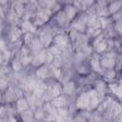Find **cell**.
Returning <instances> with one entry per match:
<instances>
[{"mask_svg": "<svg viewBox=\"0 0 122 122\" xmlns=\"http://www.w3.org/2000/svg\"><path fill=\"white\" fill-rule=\"evenodd\" d=\"M25 92L19 87V85L10 83V85L3 92L2 104H13L19 97L23 96Z\"/></svg>", "mask_w": 122, "mask_h": 122, "instance_id": "obj_1", "label": "cell"}, {"mask_svg": "<svg viewBox=\"0 0 122 122\" xmlns=\"http://www.w3.org/2000/svg\"><path fill=\"white\" fill-rule=\"evenodd\" d=\"M32 73L34 75V77L40 81V82H44L47 83L49 81H51V70H50V66L45 64L42 65L34 70H32Z\"/></svg>", "mask_w": 122, "mask_h": 122, "instance_id": "obj_2", "label": "cell"}, {"mask_svg": "<svg viewBox=\"0 0 122 122\" xmlns=\"http://www.w3.org/2000/svg\"><path fill=\"white\" fill-rule=\"evenodd\" d=\"M63 11L65 13V16H66V19H67V22H68V25L70 27V25L76 19V17L79 15V10L72 5V2H66V3H63ZM69 29V28H68Z\"/></svg>", "mask_w": 122, "mask_h": 122, "instance_id": "obj_3", "label": "cell"}, {"mask_svg": "<svg viewBox=\"0 0 122 122\" xmlns=\"http://www.w3.org/2000/svg\"><path fill=\"white\" fill-rule=\"evenodd\" d=\"M47 63V50L43 49L42 51H38L35 54H32V59H31V64H30V68L32 70L45 65Z\"/></svg>", "mask_w": 122, "mask_h": 122, "instance_id": "obj_4", "label": "cell"}, {"mask_svg": "<svg viewBox=\"0 0 122 122\" xmlns=\"http://www.w3.org/2000/svg\"><path fill=\"white\" fill-rule=\"evenodd\" d=\"M50 103L55 109H60V108H65V107H71V98L62 93V94H60V95L52 98L50 101Z\"/></svg>", "mask_w": 122, "mask_h": 122, "instance_id": "obj_5", "label": "cell"}, {"mask_svg": "<svg viewBox=\"0 0 122 122\" xmlns=\"http://www.w3.org/2000/svg\"><path fill=\"white\" fill-rule=\"evenodd\" d=\"M19 29L23 34L25 33H37L38 29L34 26L31 20H21L19 24Z\"/></svg>", "mask_w": 122, "mask_h": 122, "instance_id": "obj_6", "label": "cell"}, {"mask_svg": "<svg viewBox=\"0 0 122 122\" xmlns=\"http://www.w3.org/2000/svg\"><path fill=\"white\" fill-rule=\"evenodd\" d=\"M13 107H14L15 112H16L17 114H19V113H21L22 112H24V111H26V110H28V109L30 108V103H29V101H28V99H27V97H26L25 94H24L23 96L19 97V98L13 103Z\"/></svg>", "mask_w": 122, "mask_h": 122, "instance_id": "obj_7", "label": "cell"}, {"mask_svg": "<svg viewBox=\"0 0 122 122\" xmlns=\"http://www.w3.org/2000/svg\"><path fill=\"white\" fill-rule=\"evenodd\" d=\"M107 10L109 16L122 10V1H110L107 2Z\"/></svg>", "mask_w": 122, "mask_h": 122, "instance_id": "obj_8", "label": "cell"}, {"mask_svg": "<svg viewBox=\"0 0 122 122\" xmlns=\"http://www.w3.org/2000/svg\"><path fill=\"white\" fill-rule=\"evenodd\" d=\"M20 122H35L34 116H33V109L30 108L21 113L17 114Z\"/></svg>", "mask_w": 122, "mask_h": 122, "instance_id": "obj_9", "label": "cell"}, {"mask_svg": "<svg viewBox=\"0 0 122 122\" xmlns=\"http://www.w3.org/2000/svg\"><path fill=\"white\" fill-rule=\"evenodd\" d=\"M6 23H5V20L4 19H2L1 17H0V27H2V26H4Z\"/></svg>", "mask_w": 122, "mask_h": 122, "instance_id": "obj_10", "label": "cell"}]
</instances>
